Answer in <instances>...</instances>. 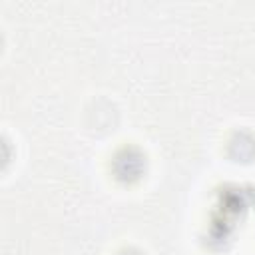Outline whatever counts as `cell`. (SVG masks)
Segmentation results:
<instances>
[{
    "label": "cell",
    "mask_w": 255,
    "mask_h": 255,
    "mask_svg": "<svg viewBox=\"0 0 255 255\" xmlns=\"http://www.w3.org/2000/svg\"><path fill=\"white\" fill-rule=\"evenodd\" d=\"M255 207V187L251 185H239V183H229L223 185L217 191L215 205L211 209L209 225H207V243L211 247H225L239 225L245 221L249 211Z\"/></svg>",
    "instance_id": "obj_1"
},
{
    "label": "cell",
    "mask_w": 255,
    "mask_h": 255,
    "mask_svg": "<svg viewBox=\"0 0 255 255\" xmlns=\"http://www.w3.org/2000/svg\"><path fill=\"white\" fill-rule=\"evenodd\" d=\"M110 167H112V173H114V177L118 181H122V183H133V181H137L145 173V169H147V157H145V153L137 145L128 143V145H122L114 153Z\"/></svg>",
    "instance_id": "obj_2"
},
{
    "label": "cell",
    "mask_w": 255,
    "mask_h": 255,
    "mask_svg": "<svg viewBox=\"0 0 255 255\" xmlns=\"http://www.w3.org/2000/svg\"><path fill=\"white\" fill-rule=\"evenodd\" d=\"M229 155L237 161H251L255 159V133L251 129H237L229 137Z\"/></svg>",
    "instance_id": "obj_3"
},
{
    "label": "cell",
    "mask_w": 255,
    "mask_h": 255,
    "mask_svg": "<svg viewBox=\"0 0 255 255\" xmlns=\"http://www.w3.org/2000/svg\"><path fill=\"white\" fill-rule=\"evenodd\" d=\"M118 255H145V253H141V251L135 249V247H128V249H122Z\"/></svg>",
    "instance_id": "obj_4"
}]
</instances>
